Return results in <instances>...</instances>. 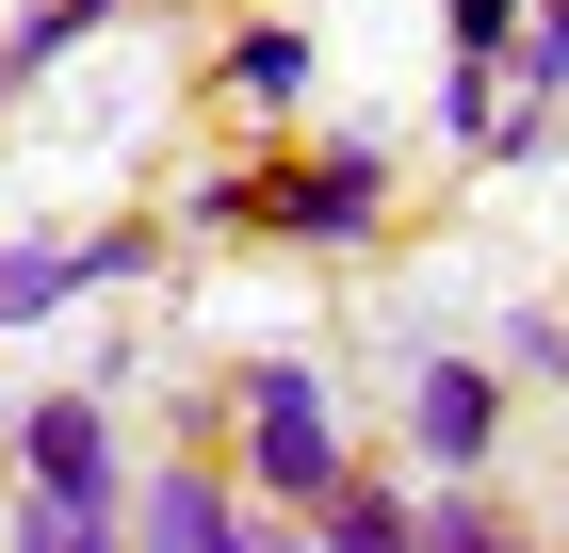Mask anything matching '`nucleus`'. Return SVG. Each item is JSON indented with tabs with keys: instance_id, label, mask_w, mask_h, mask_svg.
Masks as SVG:
<instances>
[{
	"instance_id": "f257e3e1",
	"label": "nucleus",
	"mask_w": 569,
	"mask_h": 553,
	"mask_svg": "<svg viewBox=\"0 0 569 553\" xmlns=\"http://www.w3.org/2000/svg\"><path fill=\"white\" fill-rule=\"evenodd\" d=\"M375 213H391V147L375 130L309 147L293 179H212L196 196V228H277V245H375Z\"/></svg>"
},
{
	"instance_id": "f03ea898",
	"label": "nucleus",
	"mask_w": 569,
	"mask_h": 553,
	"mask_svg": "<svg viewBox=\"0 0 569 553\" xmlns=\"http://www.w3.org/2000/svg\"><path fill=\"white\" fill-rule=\"evenodd\" d=\"M244 488L261 505H326L342 488V407L309 358H244Z\"/></svg>"
},
{
	"instance_id": "7ed1b4c3",
	"label": "nucleus",
	"mask_w": 569,
	"mask_h": 553,
	"mask_svg": "<svg viewBox=\"0 0 569 553\" xmlns=\"http://www.w3.org/2000/svg\"><path fill=\"white\" fill-rule=\"evenodd\" d=\"M17 488H66V505H131V456H114V391L66 375L17 407Z\"/></svg>"
},
{
	"instance_id": "20e7f679",
	"label": "nucleus",
	"mask_w": 569,
	"mask_h": 553,
	"mask_svg": "<svg viewBox=\"0 0 569 553\" xmlns=\"http://www.w3.org/2000/svg\"><path fill=\"white\" fill-rule=\"evenodd\" d=\"M131 553H293V521H261L212 456H179V472L131 488Z\"/></svg>"
},
{
	"instance_id": "39448f33",
	"label": "nucleus",
	"mask_w": 569,
	"mask_h": 553,
	"mask_svg": "<svg viewBox=\"0 0 569 553\" xmlns=\"http://www.w3.org/2000/svg\"><path fill=\"white\" fill-rule=\"evenodd\" d=\"M407 440H423V472H488L505 456V375L488 358H423L407 375Z\"/></svg>"
},
{
	"instance_id": "423d86ee",
	"label": "nucleus",
	"mask_w": 569,
	"mask_h": 553,
	"mask_svg": "<svg viewBox=\"0 0 569 553\" xmlns=\"http://www.w3.org/2000/svg\"><path fill=\"white\" fill-rule=\"evenodd\" d=\"M293 537H309V553H423V505L375 488V472H342L326 505H293Z\"/></svg>"
},
{
	"instance_id": "0eeeda50",
	"label": "nucleus",
	"mask_w": 569,
	"mask_h": 553,
	"mask_svg": "<svg viewBox=\"0 0 569 553\" xmlns=\"http://www.w3.org/2000/svg\"><path fill=\"white\" fill-rule=\"evenodd\" d=\"M0 553H131V505H66V488H17Z\"/></svg>"
},
{
	"instance_id": "6e6552de",
	"label": "nucleus",
	"mask_w": 569,
	"mask_h": 553,
	"mask_svg": "<svg viewBox=\"0 0 569 553\" xmlns=\"http://www.w3.org/2000/svg\"><path fill=\"white\" fill-rule=\"evenodd\" d=\"M228 98H261V115H293V98H309V33H293V17L228 33Z\"/></svg>"
},
{
	"instance_id": "1a4fd4ad",
	"label": "nucleus",
	"mask_w": 569,
	"mask_h": 553,
	"mask_svg": "<svg viewBox=\"0 0 569 553\" xmlns=\"http://www.w3.org/2000/svg\"><path fill=\"white\" fill-rule=\"evenodd\" d=\"M82 309V245H0V326H49Z\"/></svg>"
},
{
	"instance_id": "9d476101",
	"label": "nucleus",
	"mask_w": 569,
	"mask_h": 553,
	"mask_svg": "<svg viewBox=\"0 0 569 553\" xmlns=\"http://www.w3.org/2000/svg\"><path fill=\"white\" fill-rule=\"evenodd\" d=\"M423 553H521L505 505H488V472H439V488H423Z\"/></svg>"
},
{
	"instance_id": "9b49d317",
	"label": "nucleus",
	"mask_w": 569,
	"mask_h": 553,
	"mask_svg": "<svg viewBox=\"0 0 569 553\" xmlns=\"http://www.w3.org/2000/svg\"><path fill=\"white\" fill-rule=\"evenodd\" d=\"M98 17H114V0H33V17H17V33H0V82H33L49 49H82Z\"/></svg>"
},
{
	"instance_id": "f8f14e48",
	"label": "nucleus",
	"mask_w": 569,
	"mask_h": 553,
	"mask_svg": "<svg viewBox=\"0 0 569 553\" xmlns=\"http://www.w3.org/2000/svg\"><path fill=\"white\" fill-rule=\"evenodd\" d=\"M439 33H456V66H505L521 49V0H439Z\"/></svg>"
},
{
	"instance_id": "ddd939ff",
	"label": "nucleus",
	"mask_w": 569,
	"mask_h": 553,
	"mask_svg": "<svg viewBox=\"0 0 569 553\" xmlns=\"http://www.w3.org/2000/svg\"><path fill=\"white\" fill-rule=\"evenodd\" d=\"M569 82V0H521V98Z\"/></svg>"
},
{
	"instance_id": "4468645a",
	"label": "nucleus",
	"mask_w": 569,
	"mask_h": 553,
	"mask_svg": "<svg viewBox=\"0 0 569 553\" xmlns=\"http://www.w3.org/2000/svg\"><path fill=\"white\" fill-rule=\"evenodd\" d=\"M293 553H309V537H293Z\"/></svg>"
}]
</instances>
